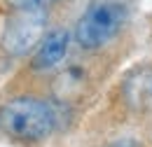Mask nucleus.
Instances as JSON below:
<instances>
[{"instance_id":"1","label":"nucleus","mask_w":152,"mask_h":147,"mask_svg":"<svg viewBox=\"0 0 152 147\" xmlns=\"http://www.w3.org/2000/svg\"><path fill=\"white\" fill-rule=\"evenodd\" d=\"M66 103L52 93L23 91L0 103V135L19 147H40L63 126Z\"/></svg>"},{"instance_id":"2","label":"nucleus","mask_w":152,"mask_h":147,"mask_svg":"<svg viewBox=\"0 0 152 147\" xmlns=\"http://www.w3.org/2000/svg\"><path fill=\"white\" fill-rule=\"evenodd\" d=\"M133 21L131 0H91L73 23L75 47L87 56L105 54Z\"/></svg>"},{"instance_id":"3","label":"nucleus","mask_w":152,"mask_h":147,"mask_svg":"<svg viewBox=\"0 0 152 147\" xmlns=\"http://www.w3.org/2000/svg\"><path fill=\"white\" fill-rule=\"evenodd\" d=\"M52 28V9H12L2 31V49L12 58H28Z\"/></svg>"},{"instance_id":"4","label":"nucleus","mask_w":152,"mask_h":147,"mask_svg":"<svg viewBox=\"0 0 152 147\" xmlns=\"http://www.w3.org/2000/svg\"><path fill=\"white\" fill-rule=\"evenodd\" d=\"M73 44V28L52 26L49 33L40 40V44L28 56V73L35 77H54L68 63Z\"/></svg>"},{"instance_id":"5","label":"nucleus","mask_w":152,"mask_h":147,"mask_svg":"<svg viewBox=\"0 0 152 147\" xmlns=\"http://www.w3.org/2000/svg\"><path fill=\"white\" fill-rule=\"evenodd\" d=\"M119 100L131 114L152 112V63L136 65L119 82Z\"/></svg>"},{"instance_id":"6","label":"nucleus","mask_w":152,"mask_h":147,"mask_svg":"<svg viewBox=\"0 0 152 147\" xmlns=\"http://www.w3.org/2000/svg\"><path fill=\"white\" fill-rule=\"evenodd\" d=\"M66 0H12V9H52Z\"/></svg>"},{"instance_id":"7","label":"nucleus","mask_w":152,"mask_h":147,"mask_svg":"<svg viewBox=\"0 0 152 147\" xmlns=\"http://www.w3.org/2000/svg\"><path fill=\"white\" fill-rule=\"evenodd\" d=\"M101 147H143V143L133 135H119V138H115V140H110Z\"/></svg>"}]
</instances>
